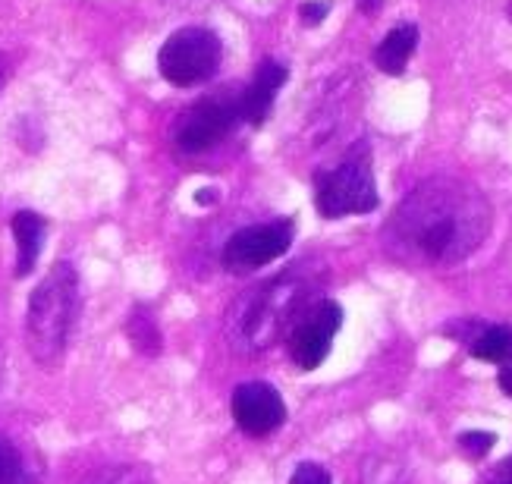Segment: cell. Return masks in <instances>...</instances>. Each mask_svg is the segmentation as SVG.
<instances>
[{
  "mask_svg": "<svg viewBox=\"0 0 512 484\" xmlns=\"http://www.w3.org/2000/svg\"><path fill=\"white\" fill-rule=\"evenodd\" d=\"M220 60H224V44L211 29L186 26L176 29L158 54L161 76L176 88H195L217 76Z\"/></svg>",
  "mask_w": 512,
  "mask_h": 484,
  "instance_id": "obj_4",
  "label": "cell"
},
{
  "mask_svg": "<svg viewBox=\"0 0 512 484\" xmlns=\"http://www.w3.org/2000/svg\"><path fill=\"white\" fill-rule=\"evenodd\" d=\"M126 337L132 340V346H136L142 356H158L161 352V330L148 308H136V312L129 315Z\"/></svg>",
  "mask_w": 512,
  "mask_h": 484,
  "instance_id": "obj_14",
  "label": "cell"
},
{
  "mask_svg": "<svg viewBox=\"0 0 512 484\" xmlns=\"http://www.w3.org/2000/svg\"><path fill=\"white\" fill-rule=\"evenodd\" d=\"M286 66L277 63V60H261L258 70H255V79L249 82L246 92L239 95V110H242V120L252 123V126H261L267 120V114H271V107L277 101V92L283 88L286 82Z\"/></svg>",
  "mask_w": 512,
  "mask_h": 484,
  "instance_id": "obj_10",
  "label": "cell"
},
{
  "mask_svg": "<svg viewBox=\"0 0 512 484\" xmlns=\"http://www.w3.org/2000/svg\"><path fill=\"white\" fill-rule=\"evenodd\" d=\"M48 220L35 211H16L13 214V239H16V277H29L38 264Z\"/></svg>",
  "mask_w": 512,
  "mask_h": 484,
  "instance_id": "obj_11",
  "label": "cell"
},
{
  "mask_svg": "<svg viewBox=\"0 0 512 484\" xmlns=\"http://www.w3.org/2000/svg\"><path fill=\"white\" fill-rule=\"evenodd\" d=\"M472 356L481 362H491V365H512V327H506V324L487 327L484 334L475 337Z\"/></svg>",
  "mask_w": 512,
  "mask_h": 484,
  "instance_id": "obj_13",
  "label": "cell"
},
{
  "mask_svg": "<svg viewBox=\"0 0 512 484\" xmlns=\"http://www.w3.org/2000/svg\"><path fill=\"white\" fill-rule=\"evenodd\" d=\"M500 387H503L506 396H512V365H503V371H500Z\"/></svg>",
  "mask_w": 512,
  "mask_h": 484,
  "instance_id": "obj_22",
  "label": "cell"
},
{
  "mask_svg": "<svg viewBox=\"0 0 512 484\" xmlns=\"http://www.w3.org/2000/svg\"><path fill=\"white\" fill-rule=\"evenodd\" d=\"M305 299V286L296 277H280L267 283L252 299L246 321H242V334L252 340V346H267L289 321H299V308Z\"/></svg>",
  "mask_w": 512,
  "mask_h": 484,
  "instance_id": "obj_6",
  "label": "cell"
},
{
  "mask_svg": "<svg viewBox=\"0 0 512 484\" xmlns=\"http://www.w3.org/2000/svg\"><path fill=\"white\" fill-rule=\"evenodd\" d=\"M355 4H359V10L365 13V16H371V13H377L384 7V0H355Z\"/></svg>",
  "mask_w": 512,
  "mask_h": 484,
  "instance_id": "obj_21",
  "label": "cell"
},
{
  "mask_svg": "<svg viewBox=\"0 0 512 484\" xmlns=\"http://www.w3.org/2000/svg\"><path fill=\"white\" fill-rule=\"evenodd\" d=\"M289 484H333V481H330V472L318 466V462H302V466H296Z\"/></svg>",
  "mask_w": 512,
  "mask_h": 484,
  "instance_id": "obj_18",
  "label": "cell"
},
{
  "mask_svg": "<svg viewBox=\"0 0 512 484\" xmlns=\"http://www.w3.org/2000/svg\"><path fill=\"white\" fill-rule=\"evenodd\" d=\"M494 444H497V437L487 434V431H465L459 437V450L469 456V459H484L487 453H491Z\"/></svg>",
  "mask_w": 512,
  "mask_h": 484,
  "instance_id": "obj_17",
  "label": "cell"
},
{
  "mask_svg": "<svg viewBox=\"0 0 512 484\" xmlns=\"http://www.w3.org/2000/svg\"><path fill=\"white\" fill-rule=\"evenodd\" d=\"M289 246H293V220L242 227L227 239L220 264H224L230 274H252L258 268H267L271 261L283 258Z\"/></svg>",
  "mask_w": 512,
  "mask_h": 484,
  "instance_id": "obj_7",
  "label": "cell"
},
{
  "mask_svg": "<svg viewBox=\"0 0 512 484\" xmlns=\"http://www.w3.org/2000/svg\"><path fill=\"white\" fill-rule=\"evenodd\" d=\"M509 13H512V7H509Z\"/></svg>",
  "mask_w": 512,
  "mask_h": 484,
  "instance_id": "obj_24",
  "label": "cell"
},
{
  "mask_svg": "<svg viewBox=\"0 0 512 484\" xmlns=\"http://www.w3.org/2000/svg\"><path fill=\"white\" fill-rule=\"evenodd\" d=\"M79 484H151L142 466H104L88 472Z\"/></svg>",
  "mask_w": 512,
  "mask_h": 484,
  "instance_id": "obj_16",
  "label": "cell"
},
{
  "mask_svg": "<svg viewBox=\"0 0 512 484\" xmlns=\"http://www.w3.org/2000/svg\"><path fill=\"white\" fill-rule=\"evenodd\" d=\"M0 484H32L26 459L7 437H0Z\"/></svg>",
  "mask_w": 512,
  "mask_h": 484,
  "instance_id": "obj_15",
  "label": "cell"
},
{
  "mask_svg": "<svg viewBox=\"0 0 512 484\" xmlns=\"http://www.w3.org/2000/svg\"><path fill=\"white\" fill-rule=\"evenodd\" d=\"M79 312V274L70 261H57L29 296L26 337L38 365L54 368L66 356Z\"/></svg>",
  "mask_w": 512,
  "mask_h": 484,
  "instance_id": "obj_2",
  "label": "cell"
},
{
  "mask_svg": "<svg viewBox=\"0 0 512 484\" xmlns=\"http://www.w3.org/2000/svg\"><path fill=\"white\" fill-rule=\"evenodd\" d=\"M491 227L494 211L484 192L472 183L434 176L415 186L396 208L390 239L393 246L418 261L434 264V268H453L484 246Z\"/></svg>",
  "mask_w": 512,
  "mask_h": 484,
  "instance_id": "obj_1",
  "label": "cell"
},
{
  "mask_svg": "<svg viewBox=\"0 0 512 484\" xmlns=\"http://www.w3.org/2000/svg\"><path fill=\"white\" fill-rule=\"evenodd\" d=\"M315 208L327 220L371 214L377 208V183L365 145L352 148L337 167L315 176Z\"/></svg>",
  "mask_w": 512,
  "mask_h": 484,
  "instance_id": "obj_3",
  "label": "cell"
},
{
  "mask_svg": "<svg viewBox=\"0 0 512 484\" xmlns=\"http://www.w3.org/2000/svg\"><path fill=\"white\" fill-rule=\"evenodd\" d=\"M327 13H330V4H327V0H305V4L299 7L302 26H321Z\"/></svg>",
  "mask_w": 512,
  "mask_h": 484,
  "instance_id": "obj_19",
  "label": "cell"
},
{
  "mask_svg": "<svg viewBox=\"0 0 512 484\" xmlns=\"http://www.w3.org/2000/svg\"><path fill=\"white\" fill-rule=\"evenodd\" d=\"M4 73H7V66H4V57H0V82H4Z\"/></svg>",
  "mask_w": 512,
  "mask_h": 484,
  "instance_id": "obj_23",
  "label": "cell"
},
{
  "mask_svg": "<svg viewBox=\"0 0 512 484\" xmlns=\"http://www.w3.org/2000/svg\"><path fill=\"white\" fill-rule=\"evenodd\" d=\"M230 409H233V422L239 425V431L249 437H267L286 422L283 396L277 393V387L264 384V381L239 384L233 390Z\"/></svg>",
  "mask_w": 512,
  "mask_h": 484,
  "instance_id": "obj_9",
  "label": "cell"
},
{
  "mask_svg": "<svg viewBox=\"0 0 512 484\" xmlns=\"http://www.w3.org/2000/svg\"><path fill=\"white\" fill-rule=\"evenodd\" d=\"M239 120H242L239 95L217 92V95L195 101L189 110H183L180 123L173 129V142L186 154H202L224 142Z\"/></svg>",
  "mask_w": 512,
  "mask_h": 484,
  "instance_id": "obj_5",
  "label": "cell"
},
{
  "mask_svg": "<svg viewBox=\"0 0 512 484\" xmlns=\"http://www.w3.org/2000/svg\"><path fill=\"white\" fill-rule=\"evenodd\" d=\"M418 48V26H412V22H403V26H396L384 35V41L377 44L374 51V63L377 70L387 73V76H403L406 66L412 60Z\"/></svg>",
  "mask_w": 512,
  "mask_h": 484,
  "instance_id": "obj_12",
  "label": "cell"
},
{
  "mask_svg": "<svg viewBox=\"0 0 512 484\" xmlns=\"http://www.w3.org/2000/svg\"><path fill=\"white\" fill-rule=\"evenodd\" d=\"M343 324V308L333 299H321L293 324L289 334V359L302 371H315L330 352V343Z\"/></svg>",
  "mask_w": 512,
  "mask_h": 484,
  "instance_id": "obj_8",
  "label": "cell"
},
{
  "mask_svg": "<svg viewBox=\"0 0 512 484\" xmlns=\"http://www.w3.org/2000/svg\"><path fill=\"white\" fill-rule=\"evenodd\" d=\"M484 484H512V456L503 459L500 466H494L491 475L484 478Z\"/></svg>",
  "mask_w": 512,
  "mask_h": 484,
  "instance_id": "obj_20",
  "label": "cell"
}]
</instances>
